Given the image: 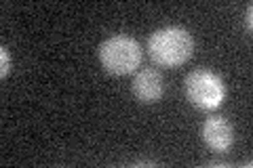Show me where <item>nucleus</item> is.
<instances>
[{
	"mask_svg": "<svg viewBox=\"0 0 253 168\" xmlns=\"http://www.w3.org/2000/svg\"><path fill=\"white\" fill-rule=\"evenodd\" d=\"M148 55L163 67H177L186 63L194 53V36L186 28L169 26L156 30L148 38Z\"/></svg>",
	"mask_w": 253,
	"mask_h": 168,
	"instance_id": "f257e3e1",
	"label": "nucleus"
},
{
	"mask_svg": "<svg viewBox=\"0 0 253 168\" xmlns=\"http://www.w3.org/2000/svg\"><path fill=\"white\" fill-rule=\"evenodd\" d=\"M141 44L135 38L126 36V34H116L112 38H108L99 46V61L104 66L106 71L114 76H126L133 74L139 63H141Z\"/></svg>",
	"mask_w": 253,
	"mask_h": 168,
	"instance_id": "f03ea898",
	"label": "nucleus"
},
{
	"mask_svg": "<svg viewBox=\"0 0 253 168\" xmlns=\"http://www.w3.org/2000/svg\"><path fill=\"white\" fill-rule=\"evenodd\" d=\"M186 95L201 109H217L226 99V86L217 74L209 69H194L186 76Z\"/></svg>",
	"mask_w": 253,
	"mask_h": 168,
	"instance_id": "7ed1b4c3",
	"label": "nucleus"
},
{
	"mask_svg": "<svg viewBox=\"0 0 253 168\" xmlns=\"http://www.w3.org/2000/svg\"><path fill=\"white\" fill-rule=\"evenodd\" d=\"M203 141L205 145L213 151H228L234 143V129L226 118L221 116H211L203 122Z\"/></svg>",
	"mask_w": 253,
	"mask_h": 168,
	"instance_id": "20e7f679",
	"label": "nucleus"
},
{
	"mask_svg": "<svg viewBox=\"0 0 253 168\" xmlns=\"http://www.w3.org/2000/svg\"><path fill=\"white\" fill-rule=\"evenodd\" d=\"M131 89H133V95L141 103H156L165 95V78L161 76L158 69H152V67L139 69L133 76Z\"/></svg>",
	"mask_w": 253,
	"mask_h": 168,
	"instance_id": "39448f33",
	"label": "nucleus"
},
{
	"mask_svg": "<svg viewBox=\"0 0 253 168\" xmlns=\"http://www.w3.org/2000/svg\"><path fill=\"white\" fill-rule=\"evenodd\" d=\"M0 57H2V69H0V76L6 78L9 71H11V55H9V51H6V46L0 49Z\"/></svg>",
	"mask_w": 253,
	"mask_h": 168,
	"instance_id": "423d86ee",
	"label": "nucleus"
},
{
	"mask_svg": "<svg viewBox=\"0 0 253 168\" xmlns=\"http://www.w3.org/2000/svg\"><path fill=\"white\" fill-rule=\"evenodd\" d=\"M251 13H253V6H247V30H251Z\"/></svg>",
	"mask_w": 253,
	"mask_h": 168,
	"instance_id": "0eeeda50",
	"label": "nucleus"
}]
</instances>
